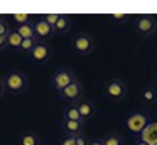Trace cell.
Instances as JSON below:
<instances>
[{
    "label": "cell",
    "mask_w": 157,
    "mask_h": 145,
    "mask_svg": "<svg viewBox=\"0 0 157 145\" xmlns=\"http://www.w3.org/2000/svg\"><path fill=\"white\" fill-rule=\"evenodd\" d=\"M103 94L110 101H122L127 96V84L118 78H110L103 81Z\"/></svg>",
    "instance_id": "cell-1"
},
{
    "label": "cell",
    "mask_w": 157,
    "mask_h": 145,
    "mask_svg": "<svg viewBox=\"0 0 157 145\" xmlns=\"http://www.w3.org/2000/svg\"><path fill=\"white\" fill-rule=\"evenodd\" d=\"M5 90L12 94H22L27 90V78L21 71H10L7 76H4Z\"/></svg>",
    "instance_id": "cell-2"
},
{
    "label": "cell",
    "mask_w": 157,
    "mask_h": 145,
    "mask_svg": "<svg viewBox=\"0 0 157 145\" xmlns=\"http://www.w3.org/2000/svg\"><path fill=\"white\" fill-rule=\"evenodd\" d=\"M75 79H76V76L69 67H59L51 78V88L56 93H61V91L64 90L66 86H69Z\"/></svg>",
    "instance_id": "cell-3"
},
{
    "label": "cell",
    "mask_w": 157,
    "mask_h": 145,
    "mask_svg": "<svg viewBox=\"0 0 157 145\" xmlns=\"http://www.w3.org/2000/svg\"><path fill=\"white\" fill-rule=\"evenodd\" d=\"M73 49L79 56H90L93 52V49H95V39L86 32L78 34L73 39Z\"/></svg>",
    "instance_id": "cell-4"
},
{
    "label": "cell",
    "mask_w": 157,
    "mask_h": 145,
    "mask_svg": "<svg viewBox=\"0 0 157 145\" xmlns=\"http://www.w3.org/2000/svg\"><path fill=\"white\" fill-rule=\"evenodd\" d=\"M58 94H59L61 100L68 101V103H71V105H76L79 100H83V84H81V81L76 78L69 86H66L64 90H63L61 93H58Z\"/></svg>",
    "instance_id": "cell-5"
},
{
    "label": "cell",
    "mask_w": 157,
    "mask_h": 145,
    "mask_svg": "<svg viewBox=\"0 0 157 145\" xmlns=\"http://www.w3.org/2000/svg\"><path fill=\"white\" fill-rule=\"evenodd\" d=\"M149 116H147L145 113H142V111H135V113L128 115L125 120V128L128 132H132V133L139 135L140 132L144 130V128L147 127V123H149Z\"/></svg>",
    "instance_id": "cell-6"
},
{
    "label": "cell",
    "mask_w": 157,
    "mask_h": 145,
    "mask_svg": "<svg viewBox=\"0 0 157 145\" xmlns=\"http://www.w3.org/2000/svg\"><path fill=\"white\" fill-rule=\"evenodd\" d=\"M135 30L144 37H150L157 32V20L152 15H140L135 20Z\"/></svg>",
    "instance_id": "cell-7"
},
{
    "label": "cell",
    "mask_w": 157,
    "mask_h": 145,
    "mask_svg": "<svg viewBox=\"0 0 157 145\" xmlns=\"http://www.w3.org/2000/svg\"><path fill=\"white\" fill-rule=\"evenodd\" d=\"M32 25H34V34H36V40H37V42H46V40H49L51 37H54V34H56L54 27H51L42 19L36 20Z\"/></svg>",
    "instance_id": "cell-8"
},
{
    "label": "cell",
    "mask_w": 157,
    "mask_h": 145,
    "mask_svg": "<svg viewBox=\"0 0 157 145\" xmlns=\"http://www.w3.org/2000/svg\"><path fill=\"white\" fill-rule=\"evenodd\" d=\"M137 138L147 145H157V121H149L147 127L137 135Z\"/></svg>",
    "instance_id": "cell-9"
},
{
    "label": "cell",
    "mask_w": 157,
    "mask_h": 145,
    "mask_svg": "<svg viewBox=\"0 0 157 145\" xmlns=\"http://www.w3.org/2000/svg\"><path fill=\"white\" fill-rule=\"evenodd\" d=\"M29 56H31V59L34 63H46L51 57V49H49L48 42H37Z\"/></svg>",
    "instance_id": "cell-10"
},
{
    "label": "cell",
    "mask_w": 157,
    "mask_h": 145,
    "mask_svg": "<svg viewBox=\"0 0 157 145\" xmlns=\"http://www.w3.org/2000/svg\"><path fill=\"white\" fill-rule=\"evenodd\" d=\"M76 108H78V111H79V115H81V120L83 121L93 118V115H95V105H93L90 100H85V98L76 103Z\"/></svg>",
    "instance_id": "cell-11"
},
{
    "label": "cell",
    "mask_w": 157,
    "mask_h": 145,
    "mask_svg": "<svg viewBox=\"0 0 157 145\" xmlns=\"http://www.w3.org/2000/svg\"><path fill=\"white\" fill-rule=\"evenodd\" d=\"M83 127H85V123H83V121L63 120V128H64L66 135H71V137H76V135L83 133Z\"/></svg>",
    "instance_id": "cell-12"
},
{
    "label": "cell",
    "mask_w": 157,
    "mask_h": 145,
    "mask_svg": "<svg viewBox=\"0 0 157 145\" xmlns=\"http://www.w3.org/2000/svg\"><path fill=\"white\" fill-rule=\"evenodd\" d=\"M140 100L147 105H154L157 103V90L150 84H145V86L140 90Z\"/></svg>",
    "instance_id": "cell-13"
},
{
    "label": "cell",
    "mask_w": 157,
    "mask_h": 145,
    "mask_svg": "<svg viewBox=\"0 0 157 145\" xmlns=\"http://www.w3.org/2000/svg\"><path fill=\"white\" fill-rule=\"evenodd\" d=\"M19 145H41V138L36 132H24L19 137Z\"/></svg>",
    "instance_id": "cell-14"
},
{
    "label": "cell",
    "mask_w": 157,
    "mask_h": 145,
    "mask_svg": "<svg viewBox=\"0 0 157 145\" xmlns=\"http://www.w3.org/2000/svg\"><path fill=\"white\" fill-rule=\"evenodd\" d=\"M69 29H71V17L66 15V13H59V19L54 25L56 34H64V32H68Z\"/></svg>",
    "instance_id": "cell-15"
},
{
    "label": "cell",
    "mask_w": 157,
    "mask_h": 145,
    "mask_svg": "<svg viewBox=\"0 0 157 145\" xmlns=\"http://www.w3.org/2000/svg\"><path fill=\"white\" fill-rule=\"evenodd\" d=\"M10 19L14 22V25H25V24H32V13L27 12H14L10 13Z\"/></svg>",
    "instance_id": "cell-16"
},
{
    "label": "cell",
    "mask_w": 157,
    "mask_h": 145,
    "mask_svg": "<svg viewBox=\"0 0 157 145\" xmlns=\"http://www.w3.org/2000/svg\"><path fill=\"white\" fill-rule=\"evenodd\" d=\"M21 42H22V37L15 32V29H10V32L7 34V39H5V47H10V49L19 51Z\"/></svg>",
    "instance_id": "cell-17"
},
{
    "label": "cell",
    "mask_w": 157,
    "mask_h": 145,
    "mask_svg": "<svg viewBox=\"0 0 157 145\" xmlns=\"http://www.w3.org/2000/svg\"><path fill=\"white\" fill-rule=\"evenodd\" d=\"M63 120H73V121H83L81 120V115H79L76 105H69L68 108H64L63 111ZM85 123V121H83Z\"/></svg>",
    "instance_id": "cell-18"
},
{
    "label": "cell",
    "mask_w": 157,
    "mask_h": 145,
    "mask_svg": "<svg viewBox=\"0 0 157 145\" xmlns=\"http://www.w3.org/2000/svg\"><path fill=\"white\" fill-rule=\"evenodd\" d=\"M15 32L22 37V39H36V34H34V25L32 24H25V25H17L14 27Z\"/></svg>",
    "instance_id": "cell-19"
},
{
    "label": "cell",
    "mask_w": 157,
    "mask_h": 145,
    "mask_svg": "<svg viewBox=\"0 0 157 145\" xmlns=\"http://www.w3.org/2000/svg\"><path fill=\"white\" fill-rule=\"evenodd\" d=\"M101 143L103 145H123V138L120 133L112 132V133H106L105 137L101 138Z\"/></svg>",
    "instance_id": "cell-20"
},
{
    "label": "cell",
    "mask_w": 157,
    "mask_h": 145,
    "mask_svg": "<svg viewBox=\"0 0 157 145\" xmlns=\"http://www.w3.org/2000/svg\"><path fill=\"white\" fill-rule=\"evenodd\" d=\"M36 44H37V40H36V39H22L21 47H19V52H22V54H31V51L34 49Z\"/></svg>",
    "instance_id": "cell-21"
},
{
    "label": "cell",
    "mask_w": 157,
    "mask_h": 145,
    "mask_svg": "<svg viewBox=\"0 0 157 145\" xmlns=\"http://www.w3.org/2000/svg\"><path fill=\"white\" fill-rule=\"evenodd\" d=\"M41 19L44 20V22H48L51 27H54L56 22H58V19H59V13H44Z\"/></svg>",
    "instance_id": "cell-22"
},
{
    "label": "cell",
    "mask_w": 157,
    "mask_h": 145,
    "mask_svg": "<svg viewBox=\"0 0 157 145\" xmlns=\"http://www.w3.org/2000/svg\"><path fill=\"white\" fill-rule=\"evenodd\" d=\"M112 19L113 20H118V22H127L130 19V13L127 12H113L112 13Z\"/></svg>",
    "instance_id": "cell-23"
},
{
    "label": "cell",
    "mask_w": 157,
    "mask_h": 145,
    "mask_svg": "<svg viewBox=\"0 0 157 145\" xmlns=\"http://www.w3.org/2000/svg\"><path fill=\"white\" fill-rule=\"evenodd\" d=\"M75 142H76V145H90V140H88V137H86L85 133L76 135V137H75Z\"/></svg>",
    "instance_id": "cell-24"
},
{
    "label": "cell",
    "mask_w": 157,
    "mask_h": 145,
    "mask_svg": "<svg viewBox=\"0 0 157 145\" xmlns=\"http://www.w3.org/2000/svg\"><path fill=\"white\" fill-rule=\"evenodd\" d=\"M59 145H76L75 137H71V135H64V137L59 140Z\"/></svg>",
    "instance_id": "cell-25"
},
{
    "label": "cell",
    "mask_w": 157,
    "mask_h": 145,
    "mask_svg": "<svg viewBox=\"0 0 157 145\" xmlns=\"http://www.w3.org/2000/svg\"><path fill=\"white\" fill-rule=\"evenodd\" d=\"M5 91H7V90H5V83H4V78H0V98H2V96H4V94H5Z\"/></svg>",
    "instance_id": "cell-26"
},
{
    "label": "cell",
    "mask_w": 157,
    "mask_h": 145,
    "mask_svg": "<svg viewBox=\"0 0 157 145\" xmlns=\"http://www.w3.org/2000/svg\"><path fill=\"white\" fill-rule=\"evenodd\" d=\"M5 39H7V37L0 34V49H2V47H5Z\"/></svg>",
    "instance_id": "cell-27"
},
{
    "label": "cell",
    "mask_w": 157,
    "mask_h": 145,
    "mask_svg": "<svg viewBox=\"0 0 157 145\" xmlns=\"http://www.w3.org/2000/svg\"><path fill=\"white\" fill-rule=\"evenodd\" d=\"M90 145H103V143H101V140H93V142H90Z\"/></svg>",
    "instance_id": "cell-28"
},
{
    "label": "cell",
    "mask_w": 157,
    "mask_h": 145,
    "mask_svg": "<svg viewBox=\"0 0 157 145\" xmlns=\"http://www.w3.org/2000/svg\"><path fill=\"white\" fill-rule=\"evenodd\" d=\"M135 145H147V143H144L142 140H139V138H137V140H135Z\"/></svg>",
    "instance_id": "cell-29"
},
{
    "label": "cell",
    "mask_w": 157,
    "mask_h": 145,
    "mask_svg": "<svg viewBox=\"0 0 157 145\" xmlns=\"http://www.w3.org/2000/svg\"><path fill=\"white\" fill-rule=\"evenodd\" d=\"M0 19H2V17H0Z\"/></svg>",
    "instance_id": "cell-30"
}]
</instances>
